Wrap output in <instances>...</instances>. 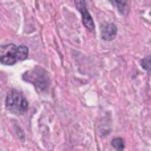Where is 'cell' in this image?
I'll list each match as a JSON object with an SVG mask.
<instances>
[{"mask_svg": "<svg viewBox=\"0 0 151 151\" xmlns=\"http://www.w3.org/2000/svg\"><path fill=\"white\" fill-rule=\"evenodd\" d=\"M76 7L80 11L81 16H82V23L86 27L88 31H94V21L91 19L90 13H89L88 8H86V3L85 0H76Z\"/></svg>", "mask_w": 151, "mask_h": 151, "instance_id": "277c9868", "label": "cell"}, {"mask_svg": "<svg viewBox=\"0 0 151 151\" xmlns=\"http://www.w3.org/2000/svg\"><path fill=\"white\" fill-rule=\"evenodd\" d=\"M101 36L105 41H111L115 36H117V27L114 24H106L102 27Z\"/></svg>", "mask_w": 151, "mask_h": 151, "instance_id": "5b68a950", "label": "cell"}, {"mask_svg": "<svg viewBox=\"0 0 151 151\" xmlns=\"http://www.w3.org/2000/svg\"><path fill=\"white\" fill-rule=\"evenodd\" d=\"M111 3L118 8V11L122 13H127L129 5H127V0H111Z\"/></svg>", "mask_w": 151, "mask_h": 151, "instance_id": "8992f818", "label": "cell"}, {"mask_svg": "<svg viewBox=\"0 0 151 151\" xmlns=\"http://www.w3.org/2000/svg\"><path fill=\"white\" fill-rule=\"evenodd\" d=\"M5 107L11 113L15 114H24L28 110V101L25 97L17 90H11L5 98Z\"/></svg>", "mask_w": 151, "mask_h": 151, "instance_id": "7a4b0ae2", "label": "cell"}, {"mask_svg": "<svg viewBox=\"0 0 151 151\" xmlns=\"http://www.w3.org/2000/svg\"><path fill=\"white\" fill-rule=\"evenodd\" d=\"M28 57V48L21 45L16 47L13 44L0 47V63L4 65H13L20 60H25Z\"/></svg>", "mask_w": 151, "mask_h": 151, "instance_id": "6da1fadb", "label": "cell"}, {"mask_svg": "<svg viewBox=\"0 0 151 151\" xmlns=\"http://www.w3.org/2000/svg\"><path fill=\"white\" fill-rule=\"evenodd\" d=\"M111 145L118 151H123V149H125V143H123V141L121 138H114L113 139V142H111Z\"/></svg>", "mask_w": 151, "mask_h": 151, "instance_id": "52a82bcc", "label": "cell"}, {"mask_svg": "<svg viewBox=\"0 0 151 151\" xmlns=\"http://www.w3.org/2000/svg\"><path fill=\"white\" fill-rule=\"evenodd\" d=\"M25 80L31 81L35 86L37 88V90H45L48 86V76L44 70H36L35 72H29L28 74H25Z\"/></svg>", "mask_w": 151, "mask_h": 151, "instance_id": "3957f363", "label": "cell"}]
</instances>
